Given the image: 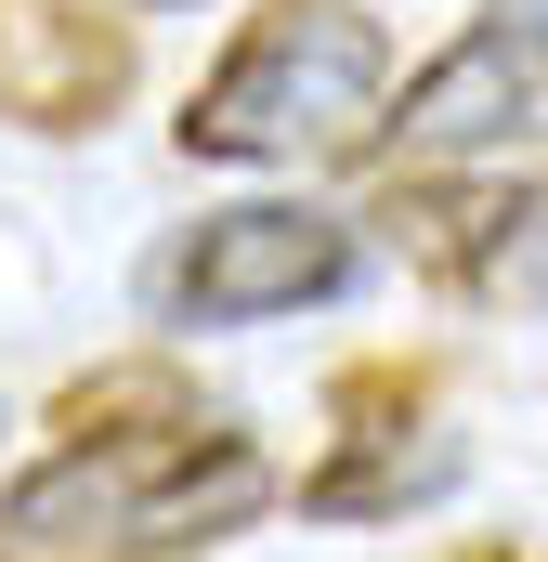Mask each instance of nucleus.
<instances>
[{"label":"nucleus","mask_w":548,"mask_h":562,"mask_svg":"<svg viewBox=\"0 0 548 562\" xmlns=\"http://www.w3.org/2000/svg\"><path fill=\"white\" fill-rule=\"evenodd\" d=\"M470 484V445L457 431H353L327 471H300V510L313 524H379V510H431V497H457Z\"/></svg>","instance_id":"obj_6"},{"label":"nucleus","mask_w":548,"mask_h":562,"mask_svg":"<svg viewBox=\"0 0 548 562\" xmlns=\"http://www.w3.org/2000/svg\"><path fill=\"white\" fill-rule=\"evenodd\" d=\"M118 13H196V0H118Z\"/></svg>","instance_id":"obj_8"},{"label":"nucleus","mask_w":548,"mask_h":562,"mask_svg":"<svg viewBox=\"0 0 548 562\" xmlns=\"http://www.w3.org/2000/svg\"><path fill=\"white\" fill-rule=\"evenodd\" d=\"M457 288L483 301V314H548V183H510V196H483L470 223H457Z\"/></svg>","instance_id":"obj_7"},{"label":"nucleus","mask_w":548,"mask_h":562,"mask_svg":"<svg viewBox=\"0 0 548 562\" xmlns=\"http://www.w3.org/2000/svg\"><path fill=\"white\" fill-rule=\"evenodd\" d=\"M53 458L0 484V562H92V550H209L274 497L262 445L170 393L157 367L79 380L53 406Z\"/></svg>","instance_id":"obj_1"},{"label":"nucleus","mask_w":548,"mask_h":562,"mask_svg":"<svg viewBox=\"0 0 548 562\" xmlns=\"http://www.w3.org/2000/svg\"><path fill=\"white\" fill-rule=\"evenodd\" d=\"M366 276V236L313 196H236V210H196L157 262H144V314L157 327H274V314H313Z\"/></svg>","instance_id":"obj_3"},{"label":"nucleus","mask_w":548,"mask_h":562,"mask_svg":"<svg viewBox=\"0 0 548 562\" xmlns=\"http://www.w3.org/2000/svg\"><path fill=\"white\" fill-rule=\"evenodd\" d=\"M379 105H392V40L366 0H262L170 132L222 170H327V157H379Z\"/></svg>","instance_id":"obj_2"},{"label":"nucleus","mask_w":548,"mask_h":562,"mask_svg":"<svg viewBox=\"0 0 548 562\" xmlns=\"http://www.w3.org/2000/svg\"><path fill=\"white\" fill-rule=\"evenodd\" d=\"M536 144H548V13L536 0H496L483 26H457L379 105V157H406V170H483V157H536Z\"/></svg>","instance_id":"obj_4"},{"label":"nucleus","mask_w":548,"mask_h":562,"mask_svg":"<svg viewBox=\"0 0 548 562\" xmlns=\"http://www.w3.org/2000/svg\"><path fill=\"white\" fill-rule=\"evenodd\" d=\"M132 13L118 0H0V132L79 144L132 105Z\"/></svg>","instance_id":"obj_5"},{"label":"nucleus","mask_w":548,"mask_h":562,"mask_svg":"<svg viewBox=\"0 0 548 562\" xmlns=\"http://www.w3.org/2000/svg\"><path fill=\"white\" fill-rule=\"evenodd\" d=\"M470 562H510V550H470Z\"/></svg>","instance_id":"obj_9"}]
</instances>
